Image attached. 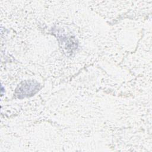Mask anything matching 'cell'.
<instances>
[{
  "mask_svg": "<svg viewBox=\"0 0 152 152\" xmlns=\"http://www.w3.org/2000/svg\"><path fill=\"white\" fill-rule=\"evenodd\" d=\"M40 88V85L35 81H26L19 86L15 91L18 98H23L35 94Z\"/></svg>",
  "mask_w": 152,
  "mask_h": 152,
  "instance_id": "cell-1",
  "label": "cell"
}]
</instances>
